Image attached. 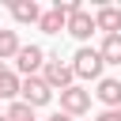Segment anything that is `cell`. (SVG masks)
Returning <instances> with one entry per match:
<instances>
[{
    "mask_svg": "<svg viewBox=\"0 0 121 121\" xmlns=\"http://www.w3.org/2000/svg\"><path fill=\"white\" fill-rule=\"evenodd\" d=\"M8 11H11V19H15V23H23V26L42 19V8H38L34 0H11V4H8Z\"/></svg>",
    "mask_w": 121,
    "mask_h": 121,
    "instance_id": "9",
    "label": "cell"
},
{
    "mask_svg": "<svg viewBox=\"0 0 121 121\" xmlns=\"http://www.w3.org/2000/svg\"><path fill=\"white\" fill-rule=\"evenodd\" d=\"M45 121H76V117H68V113H64V110H57V113H49V117H45Z\"/></svg>",
    "mask_w": 121,
    "mask_h": 121,
    "instance_id": "15",
    "label": "cell"
},
{
    "mask_svg": "<svg viewBox=\"0 0 121 121\" xmlns=\"http://www.w3.org/2000/svg\"><path fill=\"white\" fill-rule=\"evenodd\" d=\"M42 79L49 83V91H68V87L76 83V72H72V64H64L60 57H45V64H42Z\"/></svg>",
    "mask_w": 121,
    "mask_h": 121,
    "instance_id": "2",
    "label": "cell"
},
{
    "mask_svg": "<svg viewBox=\"0 0 121 121\" xmlns=\"http://www.w3.org/2000/svg\"><path fill=\"white\" fill-rule=\"evenodd\" d=\"M0 68H4V64H0Z\"/></svg>",
    "mask_w": 121,
    "mask_h": 121,
    "instance_id": "19",
    "label": "cell"
},
{
    "mask_svg": "<svg viewBox=\"0 0 121 121\" xmlns=\"http://www.w3.org/2000/svg\"><path fill=\"white\" fill-rule=\"evenodd\" d=\"M95 26H98L102 34H121V8L102 4V8L95 11Z\"/></svg>",
    "mask_w": 121,
    "mask_h": 121,
    "instance_id": "8",
    "label": "cell"
},
{
    "mask_svg": "<svg viewBox=\"0 0 121 121\" xmlns=\"http://www.w3.org/2000/svg\"><path fill=\"white\" fill-rule=\"evenodd\" d=\"M4 117H8V121H34V110H30L23 98H15V102L8 106V113H4Z\"/></svg>",
    "mask_w": 121,
    "mask_h": 121,
    "instance_id": "14",
    "label": "cell"
},
{
    "mask_svg": "<svg viewBox=\"0 0 121 121\" xmlns=\"http://www.w3.org/2000/svg\"><path fill=\"white\" fill-rule=\"evenodd\" d=\"M113 113H117V121H121V106H117V110H113Z\"/></svg>",
    "mask_w": 121,
    "mask_h": 121,
    "instance_id": "17",
    "label": "cell"
},
{
    "mask_svg": "<svg viewBox=\"0 0 121 121\" xmlns=\"http://www.w3.org/2000/svg\"><path fill=\"white\" fill-rule=\"evenodd\" d=\"M95 121H117V113H113V110H102V113H98Z\"/></svg>",
    "mask_w": 121,
    "mask_h": 121,
    "instance_id": "16",
    "label": "cell"
},
{
    "mask_svg": "<svg viewBox=\"0 0 121 121\" xmlns=\"http://www.w3.org/2000/svg\"><path fill=\"white\" fill-rule=\"evenodd\" d=\"M19 98H23L30 110H42V106H49V102H53V91H49V83H45L42 76H30V79H23Z\"/></svg>",
    "mask_w": 121,
    "mask_h": 121,
    "instance_id": "4",
    "label": "cell"
},
{
    "mask_svg": "<svg viewBox=\"0 0 121 121\" xmlns=\"http://www.w3.org/2000/svg\"><path fill=\"white\" fill-rule=\"evenodd\" d=\"M19 49H23L19 34H15V30H0V64H4V60H15Z\"/></svg>",
    "mask_w": 121,
    "mask_h": 121,
    "instance_id": "13",
    "label": "cell"
},
{
    "mask_svg": "<svg viewBox=\"0 0 121 121\" xmlns=\"http://www.w3.org/2000/svg\"><path fill=\"white\" fill-rule=\"evenodd\" d=\"M60 110H64L68 117H83V113L91 110V91L79 87V83H72L68 91H60Z\"/></svg>",
    "mask_w": 121,
    "mask_h": 121,
    "instance_id": "5",
    "label": "cell"
},
{
    "mask_svg": "<svg viewBox=\"0 0 121 121\" xmlns=\"http://www.w3.org/2000/svg\"><path fill=\"white\" fill-rule=\"evenodd\" d=\"M102 68H106V60H102V53L98 49H91V45H79L76 49V57H72V72H76V79H102Z\"/></svg>",
    "mask_w": 121,
    "mask_h": 121,
    "instance_id": "1",
    "label": "cell"
},
{
    "mask_svg": "<svg viewBox=\"0 0 121 121\" xmlns=\"http://www.w3.org/2000/svg\"><path fill=\"white\" fill-rule=\"evenodd\" d=\"M64 30H68V34H72L76 42H87V38H91V34H95L98 26H95V15H91L87 8H79V11H72V15H68Z\"/></svg>",
    "mask_w": 121,
    "mask_h": 121,
    "instance_id": "6",
    "label": "cell"
},
{
    "mask_svg": "<svg viewBox=\"0 0 121 121\" xmlns=\"http://www.w3.org/2000/svg\"><path fill=\"white\" fill-rule=\"evenodd\" d=\"M95 98H98L106 110H117V106H121V79H117V76H102L98 87H95Z\"/></svg>",
    "mask_w": 121,
    "mask_h": 121,
    "instance_id": "7",
    "label": "cell"
},
{
    "mask_svg": "<svg viewBox=\"0 0 121 121\" xmlns=\"http://www.w3.org/2000/svg\"><path fill=\"white\" fill-rule=\"evenodd\" d=\"M34 121H38V117H34Z\"/></svg>",
    "mask_w": 121,
    "mask_h": 121,
    "instance_id": "20",
    "label": "cell"
},
{
    "mask_svg": "<svg viewBox=\"0 0 121 121\" xmlns=\"http://www.w3.org/2000/svg\"><path fill=\"white\" fill-rule=\"evenodd\" d=\"M64 23H68V15H64V11H57V8H49V11H42L38 30H45V34H60V30H64Z\"/></svg>",
    "mask_w": 121,
    "mask_h": 121,
    "instance_id": "10",
    "label": "cell"
},
{
    "mask_svg": "<svg viewBox=\"0 0 121 121\" xmlns=\"http://www.w3.org/2000/svg\"><path fill=\"white\" fill-rule=\"evenodd\" d=\"M0 121H8V117H4V113H0Z\"/></svg>",
    "mask_w": 121,
    "mask_h": 121,
    "instance_id": "18",
    "label": "cell"
},
{
    "mask_svg": "<svg viewBox=\"0 0 121 121\" xmlns=\"http://www.w3.org/2000/svg\"><path fill=\"white\" fill-rule=\"evenodd\" d=\"M42 64H45V49H42V45H23V49L15 53V76H19V79L42 76Z\"/></svg>",
    "mask_w": 121,
    "mask_h": 121,
    "instance_id": "3",
    "label": "cell"
},
{
    "mask_svg": "<svg viewBox=\"0 0 121 121\" xmlns=\"http://www.w3.org/2000/svg\"><path fill=\"white\" fill-rule=\"evenodd\" d=\"M19 87H23V79H19L11 68H0V98L15 102V98H19Z\"/></svg>",
    "mask_w": 121,
    "mask_h": 121,
    "instance_id": "11",
    "label": "cell"
},
{
    "mask_svg": "<svg viewBox=\"0 0 121 121\" xmlns=\"http://www.w3.org/2000/svg\"><path fill=\"white\" fill-rule=\"evenodd\" d=\"M98 53H102L106 64H121V34H106L102 45H98Z\"/></svg>",
    "mask_w": 121,
    "mask_h": 121,
    "instance_id": "12",
    "label": "cell"
}]
</instances>
